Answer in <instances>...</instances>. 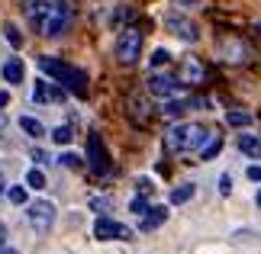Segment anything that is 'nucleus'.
<instances>
[{
    "label": "nucleus",
    "instance_id": "obj_1",
    "mask_svg": "<svg viewBox=\"0 0 261 254\" xmlns=\"http://www.w3.org/2000/svg\"><path fill=\"white\" fill-rule=\"evenodd\" d=\"M26 23L45 39H58L71 29L74 10L68 0H26Z\"/></svg>",
    "mask_w": 261,
    "mask_h": 254
},
{
    "label": "nucleus",
    "instance_id": "obj_2",
    "mask_svg": "<svg viewBox=\"0 0 261 254\" xmlns=\"http://www.w3.org/2000/svg\"><path fill=\"white\" fill-rule=\"evenodd\" d=\"M142 55V33L136 26H123L116 33V58L123 65H136Z\"/></svg>",
    "mask_w": 261,
    "mask_h": 254
},
{
    "label": "nucleus",
    "instance_id": "obj_3",
    "mask_svg": "<svg viewBox=\"0 0 261 254\" xmlns=\"http://www.w3.org/2000/svg\"><path fill=\"white\" fill-rule=\"evenodd\" d=\"M26 222L39 232V235L52 232V225H55V206H52L48 200H36V203H29V206H26Z\"/></svg>",
    "mask_w": 261,
    "mask_h": 254
},
{
    "label": "nucleus",
    "instance_id": "obj_4",
    "mask_svg": "<svg viewBox=\"0 0 261 254\" xmlns=\"http://www.w3.org/2000/svg\"><path fill=\"white\" fill-rule=\"evenodd\" d=\"M55 77H58V84H62L65 90H68V94H74L77 100H84L87 97V74H84V71L81 68H71V65H58V71H55Z\"/></svg>",
    "mask_w": 261,
    "mask_h": 254
},
{
    "label": "nucleus",
    "instance_id": "obj_5",
    "mask_svg": "<svg viewBox=\"0 0 261 254\" xmlns=\"http://www.w3.org/2000/svg\"><path fill=\"white\" fill-rule=\"evenodd\" d=\"M87 167L94 171L97 177H107L110 174V155H107L103 138H100L97 132H90V135H87Z\"/></svg>",
    "mask_w": 261,
    "mask_h": 254
},
{
    "label": "nucleus",
    "instance_id": "obj_6",
    "mask_svg": "<svg viewBox=\"0 0 261 254\" xmlns=\"http://www.w3.org/2000/svg\"><path fill=\"white\" fill-rule=\"evenodd\" d=\"M148 90H152L155 97H162V100L184 97V84H180L174 74H162V71H155V74L148 77Z\"/></svg>",
    "mask_w": 261,
    "mask_h": 254
},
{
    "label": "nucleus",
    "instance_id": "obj_7",
    "mask_svg": "<svg viewBox=\"0 0 261 254\" xmlns=\"http://www.w3.org/2000/svg\"><path fill=\"white\" fill-rule=\"evenodd\" d=\"M165 29L174 33L177 39H184V42H197L200 39V26L184 13H165Z\"/></svg>",
    "mask_w": 261,
    "mask_h": 254
},
{
    "label": "nucleus",
    "instance_id": "obj_8",
    "mask_svg": "<svg viewBox=\"0 0 261 254\" xmlns=\"http://www.w3.org/2000/svg\"><path fill=\"white\" fill-rule=\"evenodd\" d=\"M203 77H206V71L197 58H184V62H180V71H177L180 84H203Z\"/></svg>",
    "mask_w": 261,
    "mask_h": 254
},
{
    "label": "nucleus",
    "instance_id": "obj_9",
    "mask_svg": "<svg viewBox=\"0 0 261 254\" xmlns=\"http://www.w3.org/2000/svg\"><path fill=\"white\" fill-rule=\"evenodd\" d=\"M187 132H190V123H177L165 132V148L168 151H187Z\"/></svg>",
    "mask_w": 261,
    "mask_h": 254
},
{
    "label": "nucleus",
    "instance_id": "obj_10",
    "mask_svg": "<svg viewBox=\"0 0 261 254\" xmlns=\"http://www.w3.org/2000/svg\"><path fill=\"white\" fill-rule=\"evenodd\" d=\"M219 55H223L226 62H232V65L248 62V45L242 42V39H226V42L219 45Z\"/></svg>",
    "mask_w": 261,
    "mask_h": 254
},
{
    "label": "nucleus",
    "instance_id": "obj_11",
    "mask_svg": "<svg viewBox=\"0 0 261 254\" xmlns=\"http://www.w3.org/2000/svg\"><path fill=\"white\" fill-rule=\"evenodd\" d=\"M0 74H4V80H7L10 87H13V84H23V77H26L23 58H7V62H4V71H0Z\"/></svg>",
    "mask_w": 261,
    "mask_h": 254
},
{
    "label": "nucleus",
    "instance_id": "obj_12",
    "mask_svg": "<svg viewBox=\"0 0 261 254\" xmlns=\"http://www.w3.org/2000/svg\"><path fill=\"white\" fill-rule=\"evenodd\" d=\"M219 151H223V135H219V132H210V138L203 142V145H200L197 158H200V161H213Z\"/></svg>",
    "mask_w": 261,
    "mask_h": 254
},
{
    "label": "nucleus",
    "instance_id": "obj_13",
    "mask_svg": "<svg viewBox=\"0 0 261 254\" xmlns=\"http://www.w3.org/2000/svg\"><path fill=\"white\" fill-rule=\"evenodd\" d=\"M239 151H242L245 158H252V161H261V138L242 132V135H239Z\"/></svg>",
    "mask_w": 261,
    "mask_h": 254
},
{
    "label": "nucleus",
    "instance_id": "obj_14",
    "mask_svg": "<svg viewBox=\"0 0 261 254\" xmlns=\"http://www.w3.org/2000/svg\"><path fill=\"white\" fill-rule=\"evenodd\" d=\"M165 219H168V209L165 206H148V212L142 216V222H139V229H142V232H152V229L162 225Z\"/></svg>",
    "mask_w": 261,
    "mask_h": 254
},
{
    "label": "nucleus",
    "instance_id": "obj_15",
    "mask_svg": "<svg viewBox=\"0 0 261 254\" xmlns=\"http://www.w3.org/2000/svg\"><path fill=\"white\" fill-rule=\"evenodd\" d=\"M33 103H52V80H45V77H39L36 80V87H33Z\"/></svg>",
    "mask_w": 261,
    "mask_h": 254
},
{
    "label": "nucleus",
    "instance_id": "obj_16",
    "mask_svg": "<svg viewBox=\"0 0 261 254\" xmlns=\"http://www.w3.org/2000/svg\"><path fill=\"white\" fill-rule=\"evenodd\" d=\"M113 229H116L113 219H110V216H100V219L94 222V238H97V241H110V238H113Z\"/></svg>",
    "mask_w": 261,
    "mask_h": 254
},
{
    "label": "nucleus",
    "instance_id": "obj_17",
    "mask_svg": "<svg viewBox=\"0 0 261 254\" xmlns=\"http://www.w3.org/2000/svg\"><path fill=\"white\" fill-rule=\"evenodd\" d=\"M187 106H190V100H180V97H174V100H165V106H162V116H168V119H180Z\"/></svg>",
    "mask_w": 261,
    "mask_h": 254
},
{
    "label": "nucleus",
    "instance_id": "obj_18",
    "mask_svg": "<svg viewBox=\"0 0 261 254\" xmlns=\"http://www.w3.org/2000/svg\"><path fill=\"white\" fill-rule=\"evenodd\" d=\"M252 113H248V109H229V113H226V123L229 126H236V129H248V126H252Z\"/></svg>",
    "mask_w": 261,
    "mask_h": 254
},
{
    "label": "nucleus",
    "instance_id": "obj_19",
    "mask_svg": "<svg viewBox=\"0 0 261 254\" xmlns=\"http://www.w3.org/2000/svg\"><path fill=\"white\" fill-rule=\"evenodd\" d=\"M19 129H23L26 135H33V138H39V135H45V126L39 123L36 116H19Z\"/></svg>",
    "mask_w": 261,
    "mask_h": 254
},
{
    "label": "nucleus",
    "instance_id": "obj_20",
    "mask_svg": "<svg viewBox=\"0 0 261 254\" xmlns=\"http://www.w3.org/2000/svg\"><path fill=\"white\" fill-rule=\"evenodd\" d=\"M194 193H197V187H194V184H180L177 190H171V203H174V206H180V203L194 200Z\"/></svg>",
    "mask_w": 261,
    "mask_h": 254
},
{
    "label": "nucleus",
    "instance_id": "obj_21",
    "mask_svg": "<svg viewBox=\"0 0 261 254\" xmlns=\"http://www.w3.org/2000/svg\"><path fill=\"white\" fill-rule=\"evenodd\" d=\"M26 190H45V174L39 167H29L26 171Z\"/></svg>",
    "mask_w": 261,
    "mask_h": 254
},
{
    "label": "nucleus",
    "instance_id": "obj_22",
    "mask_svg": "<svg viewBox=\"0 0 261 254\" xmlns=\"http://www.w3.org/2000/svg\"><path fill=\"white\" fill-rule=\"evenodd\" d=\"M71 138H74V129H71V126L52 129V142H55V145H71Z\"/></svg>",
    "mask_w": 261,
    "mask_h": 254
},
{
    "label": "nucleus",
    "instance_id": "obj_23",
    "mask_svg": "<svg viewBox=\"0 0 261 254\" xmlns=\"http://www.w3.org/2000/svg\"><path fill=\"white\" fill-rule=\"evenodd\" d=\"M4 39H7V42L13 45V48H23V42H26V39H23V33H19L16 26H10V23L4 26Z\"/></svg>",
    "mask_w": 261,
    "mask_h": 254
},
{
    "label": "nucleus",
    "instance_id": "obj_24",
    "mask_svg": "<svg viewBox=\"0 0 261 254\" xmlns=\"http://www.w3.org/2000/svg\"><path fill=\"white\" fill-rule=\"evenodd\" d=\"M168 62H171V52H168V48H155L152 58H148V65H152L155 71H158V68H165Z\"/></svg>",
    "mask_w": 261,
    "mask_h": 254
},
{
    "label": "nucleus",
    "instance_id": "obj_25",
    "mask_svg": "<svg viewBox=\"0 0 261 254\" xmlns=\"http://www.w3.org/2000/svg\"><path fill=\"white\" fill-rule=\"evenodd\" d=\"M129 212H133V216H139V219H142L145 212H148V200H145V193H142V196H133V203H129Z\"/></svg>",
    "mask_w": 261,
    "mask_h": 254
},
{
    "label": "nucleus",
    "instance_id": "obj_26",
    "mask_svg": "<svg viewBox=\"0 0 261 254\" xmlns=\"http://www.w3.org/2000/svg\"><path fill=\"white\" fill-rule=\"evenodd\" d=\"M7 200L13 203V206H23L26 203V187H7Z\"/></svg>",
    "mask_w": 261,
    "mask_h": 254
},
{
    "label": "nucleus",
    "instance_id": "obj_27",
    "mask_svg": "<svg viewBox=\"0 0 261 254\" xmlns=\"http://www.w3.org/2000/svg\"><path fill=\"white\" fill-rule=\"evenodd\" d=\"M113 238H116V241H133V229H129V225H119V222H116Z\"/></svg>",
    "mask_w": 261,
    "mask_h": 254
},
{
    "label": "nucleus",
    "instance_id": "obj_28",
    "mask_svg": "<svg viewBox=\"0 0 261 254\" xmlns=\"http://www.w3.org/2000/svg\"><path fill=\"white\" fill-rule=\"evenodd\" d=\"M58 164H65V167H81V158H77L74 151H65V155L58 158Z\"/></svg>",
    "mask_w": 261,
    "mask_h": 254
},
{
    "label": "nucleus",
    "instance_id": "obj_29",
    "mask_svg": "<svg viewBox=\"0 0 261 254\" xmlns=\"http://www.w3.org/2000/svg\"><path fill=\"white\" fill-rule=\"evenodd\" d=\"M219 193H223V196H232V177L229 174L219 177Z\"/></svg>",
    "mask_w": 261,
    "mask_h": 254
},
{
    "label": "nucleus",
    "instance_id": "obj_30",
    "mask_svg": "<svg viewBox=\"0 0 261 254\" xmlns=\"http://www.w3.org/2000/svg\"><path fill=\"white\" fill-rule=\"evenodd\" d=\"M90 209H97V212H107V209H110V203H107V200H100V196H94V200H90Z\"/></svg>",
    "mask_w": 261,
    "mask_h": 254
},
{
    "label": "nucleus",
    "instance_id": "obj_31",
    "mask_svg": "<svg viewBox=\"0 0 261 254\" xmlns=\"http://www.w3.org/2000/svg\"><path fill=\"white\" fill-rule=\"evenodd\" d=\"M248 180H255V184H261V164H252V167H248Z\"/></svg>",
    "mask_w": 261,
    "mask_h": 254
},
{
    "label": "nucleus",
    "instance_id": "obj_32",
    "mask_svg": "<svg viewBox=\"0 0 261 254\" xmlns=\"http://www.w3.org/2000/svg\"><path fill=\"white\" fill-rule=\"evenodd\" d=\"M33 161H36V164H45V161H48V155H45L42 148H33Z\"/></svg>",
    "mask_w": 261,
    "mask_h": 254
},
{
    "label": "nucleus",
    "instance_id": "obj_33",
    "mask_svg": "<svg viewBox=\"0 0 261 254\" xmlns=\"http://www.w3.org/2000/svg\"><path fill=\"white\" fill-rule=\"evenodd\" d=\"M139 190H142V193H152L155 187H152V180H148V177H142V180H139Z\"/></svg>",
    "mask_w": 261,
    "mask_h": 254
},
{
    "label": "nucleus",
    "instance_id": "obj_34",
    "mask_svg": "<svg viewBox=\"0 0 261 254\" xmlns=\"http://www.w3.org/2000/svg\"><path fill=\"white\" fill-rule=\"evenodd\" d=\"M177 7H203V0H174Z\"/></svg>",
    "mask_w": 261,
    "mask_h": 254
},
{
    "label": "nucleus",
    "instance_id": "obj_35",
    "mask_svg": "<svg viewBox=\"0 0 261 254\" xmlns=\"http://www.w3.org/2000/svg\"><path fill=\"white\" fill-rule=\"evenodd\" d=\"M10 103V94H7V90H0V109H4Z\"/></svg>",
    "mask_w": 261,
    "mask_h": 254
},
{
    "label": "nucleus",
    "instance_id": "obj_36",
    "mask_svg": "<svg viewBox=\"0 0 261 254\" xmlns=\"http://www.w3.org/2000/svg\"><path fill=\"white\" fill-rule=\"evenodd\" d=\"M0 254H19L16 248H7V245H0Z\"/></svg>",
    "mask_w": 261,
    "mask_h": 254
},
{
    "label": "nucleus",
    "instance_id": "obj_37",
    "mask_svg": "<svg viewBox=\"0 0 261 254\" xmlns=\"http://www.w3.org/2000/svg\"><path fill=\"white\" fill-rule=\"evenodd\" d=\"M255 200H258V206H261V190H258V196H255Z\"/></svg>",
    "mask_w": 261,
    "mask_h": 254
},
{
    "label": "nucleus",
    "instance_id": "obj_38",
    "mask_svg": "<svg viewBox=\"0 0 261 254\" xmlns=\"http://www.w3.org/2000/svg\"><path fill=\"white\" fill-rule=\"evenodd\" d=\"M0 238H4V225H0Z\"/></svg>",
    "mask_w": 261,
    "mask_h": 254
},
{
    "label": "nucleus",
    "instance_id": "obj_39",
    "mask_svg": "<svg viewBox=\"0 0 261 254\" xmlns=\"http://www.w3.org/2000/svg\"><path fill=\"white\" fill-rule=\"evenodd\" d=\"M0 180H4V174H0Z\"/></svg>",
    "mask_w": 261,
    "mask_h": 254
}]
</instances>
